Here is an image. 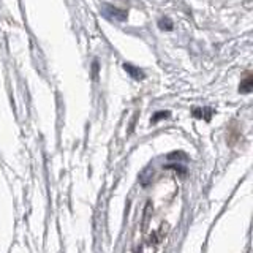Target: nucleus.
Returning a JSON list of instances; mask_svg holds the SVG:
<instances>
[{
	"instance_id": "1",
	"label": "nucleus",
	"mask_w": 253,
	"mask_h": 253,
	"mask_svg": "<svg viewBox=\"0 0 253 253\" xmlns=\"http://www.w3.org/2000/svg\"><path fill=\"white\" fill-rule=\"evenodd\" d=\"M124 70L128 73L133 79H136V81H142V79L146 78V75H144V71H142L139 67H134V65H131V63H124Z\"/></svg>"
},
{
	"instance_id": "6",
	"label": "nucleus",
	"mask_w": 253,
	"mask_h": 253,
	"mask_svg": "<svg viewBox=\"0 0 253 253\" xmlns=\"http://www.w3.org/2000/svg\"><path fill=\"white\" fill-rule=\"evenodd\" d=\"M92 67H93V68H92V71H93V78H95V79H97V78H98V62H97V60H95Z\"/></svg>"
},
{
	"instance_id": "4",
	"label": "nucleus",
	"mask_w": 253,
	"mask_h": 253,
	"mask_svg": "<svg viewBox=\"0 0 253 253\" xmlns=\"http://www.w3.org/2000/svg\"><path fill=\"white\" fill-rule=\"evenodd\" d=\"M158 27L163 29V30H172V22L169 18H162L160 21H158Z\"/></svg>"
},
{
	"instance_id": "2",
	"label": "nucleus",
	"mask_w": 253,
	"mask_h": 253,
	"mask_svg": "<svg viewBox=\"0 0 253 253\" xmlns=\"http://www.w3.org/2000/svg\"><path fill=\"white\" fill-rule=\"evenodd\" d=\"M105 13L109 18H114L119 21H125L126 19V11L125 10H119L116 6H111V5H105Z\"/></svg>"
},
{
	"instance_id": "3",
	"label": "nucleus",
	"mask_w": 253,
	"mask_h": 253,
	"mask_svg": "<svg viewBox=\"0 0 253 253\" xmlns=\"http://www.w3.org/2000/svg\"><path fill=\"white\" fill-rule=\"evenodd\" d=\"M253 90V76L249 75L245 79H242V83L239 85V92L241 93H250Z\"/></svg>"
},
{
	"instance_id": "5",
	"label": "nucleus",
	"mask_w": 253,
	"mask_h": 253,
	"mask_svg": "<svg viewBox=\"0 0 253 253\" xmlns=\"http://www.w3.org/2000/svg\"><path fill=\"white\" fill-rule=\"evenodd\" d=\"M169 117V113L168 111H160V113H155L154 114V117L150 119V122L152 124H157L158 121H162V119H168Z\"/></svg>"
}]
</instances>
